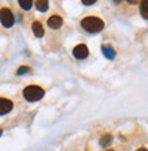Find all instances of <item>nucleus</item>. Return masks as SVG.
Wrapping results in <instances>:
<instances>
[{"label": "nucleus", "instance_id": "nucleus-1", "mask_svg": "<svg viewBox=\"0 0 148 151\" xmlns=\"http://www.w3.org/2000/svg\"><path fill=\"white\" fill-rule=\"evenodd\" d=\"M81 26L89 33H97L104 28V22L96 17H87L81 21Z\"/></svg>", "mask_w": 148, "mask_h": 151}, {"label": "nucleus", "instance_id": "nucleus-2", "mask_svg": "<svg viewBox=\"0 0 148 151\" xmlns=\"http://www.w3.org/2000/svg\"><path fill=\"white\" fill-rule=\"evenodd\" d=\"M24 96L30 102H36L44 96V91L43 88L37 87V85H29L24 89Z\"/></svg>", "mask_w": 148, "mask_h": 151}, {"label": "nucleus", "instance_id": "nucleus-3", "mask_svg": "<svg viewBox=\"0 0 148 151\" xmlns=\"http://www.w3.org/2000/svg\"><path fill=\"white\" fill-rule=\"evenodd\" d=\"M0 21H1L3 26L11 28L12 25H14V15H12L11 10H8V8H6V7L1 8V10H0Z\"/></svg>", "mask_w": 148, "mask_h": 151}, {"label": "nucleus", "instance_id": "nucleus-4", "mask_svg": "<svg viewBox=\"0 0 148 151\" xmlns=\"http://www.w3.org/2000/svg\"><path fill=\"white\" fill-rule=\"evenodd\" d=\"M73 54H74V56H76L77 59H85V58L88 56V54H89L88 47H87L85 44H78L77 47H74Z\"/></svg>", "mask_w": 148, "mask_h": 151}, {"label": "nucleus", "instance_id": "nucleus-5", "mask_svg": "<svg viewBox=\"0 0 148 151\" xmlns=\"http://www.w3.org/2000/svg\"><path fill=\"white\" fill-rule=\"evenodd\" d=\"M12 109V102L4 98H0V115L7 114L8 111H11Z\"/></svg>", "mask_w": 148, "mask_h": 151}, {"label": "nucleus", "instance_id": "nucleus-6", "mask_svg": "<svg viewBox=\"0 0 148 151\" xmlns=\"http://www.w3.org/2000/svg\"><path fill=\"white\" fill-rule=\"evenodd\" d=\"M62 24H63V19H62L59 15H52L51 18L48 19V26L51 29L60 28V26H62Z\"/></svg>", "mask_w": 148, "mask_h": 151}, {"label": "nucleus", "instance_id": "nucleus-7", "mask_svg": "<svg viewBox=\"0 0 148 151\" xmlns=\"http://www.w3.org/2000/svg\"><path fill=\"white\" fill-rule=\"evenodd\" d=\"M33 33L36 35L37 37H41L43 35H44V29H43V25H41V22H39V21H36V22H33Z\"/></svg>", "mask_w": 148, "mask_h": 151}, {"label": "nucleus", "instance_id": "nucleus-8", "mask_svg": "<svg viewBox=\"0 0 148 151\" xmlns=\"http://www.w3.org/2000/svg\"><path fill=\"white\" fill-rule=\"evenodd\" d=\"M102 50H103V54L107 56L108 59H112V58L115 56V51H114V48H112L111 45H107V44H104L103 47H102Z\"/></svg>", "mask_w": 148, "mask_h": 151}, {"label": "nucleus", "instance_id": "nucleus-9", "mask_svg": "<svg viewBox=\"0 0 148 151\" xmlns=\"http://www.w3.org/2000/svg\"><path fill=\"white\" fill-rule=\"evenodd\" d=\"M112 142V136L110 135V133H107V135H103L102 136V139H100V144L103 146V147H107V146H110Z\"/></svg>", "mask_w": 148, "mask_h": 151}, {"label": "nucleus", "instance_id": "nucleus-10", "mask_svg": "<svg viewBox=\"0 0 148 151\" xmlns=\"http://www.w3.org/2000/svg\"><path fill=\"white\" fill-rule=\"evenodd\" d=\"M140 11L141 15L144 17L145 19H148V0H144L140 3Z\"/></svg>", "mask_w": 148, "mask_h": 151}, {"label": "nucleus", "instance_id": "nucleus-11", "mask_svg": "<svg viewBox=\"0 0 148 151\" xmlns=\"http://www.w3.org/2000/svg\"><path fill=\"white\" fill-rule=\"evenodd\" d=\"M36 7L37 10H40V11H45L47 8H48V1H45V0H39V1H36Z\"/></svg>", "mask_w": 148, "mask_h": 151}, {"label": "nucleus", "instance_id": "nucleus-12", "mask_svg": "<svg viewBox=\"0 0 148 151\" xmlns=\"http://www.w3.org/2000/svg\"><path fill=\"white\" fill-rule=\"evenodd\" d=\"M18 3H19V6L24 8V10H29V8L33 6V1H32V0H19Z\"/></svg>", "mask_w": 148, "mask_h": 151}, {"label": "nucleus", "instance_id": "nucleus-13", "mask_svg": "<svg viewBox=\"0 0 148 151\" xmlns=\"http://www.w3.org/2000/svg\"><path fill=\"white\" fill-rule=\"evenodd\" d=\"M29 70L28 66H22V68L18 69V72H16V74H24V73H26Z\"/></svg>", "mask_w": 148, "mask_h": 151}, {"label": "nucleus", "instance_id": "nucleus-14", "mask_svg": "<svg viewBox=\"0 0 148 151\" xmlns=\"http://www.w3.org/2000/svg\"><path fill=\"white\" fill-rule=\"evenodd\" d=\"M82 3L87 4V6H91V4L95 3V0H82Z\"/></svg>", "mask_w": 148, "mask_h": 151}, {"label": "nucleus", "instance_id": "nucleus-15", "mask_svg": "<svg viewBox=\"0 0 148 151\" xmlns=\"http://www.w3.org/2000/svg\"><path fill=\"white\" fill-rule=\"evenodd\" d=\"M137 151H148V150H147V148H144V147H140V148H139V150H137Z\"/></svg>", "mask_w": 148, "mask_h": 151}, {"label": "nucleus", "instance_id": "nucleus-16", "mask_svg": "<svg viewBox=\"0 0 148 151\" xmlns=\"http://www.w3.org/2000/svg\"><path fill=\"white\" fill-rule=\"evenodd\" d=\"M1 132H3V131H1V129H0V135H1Z\"/></svg>", "mask_w": 148, "mask_h": 151}, {"label": "nucleus", "instance_id": "nucleus-17", "mask_svg": "<svg viewBox=\"0 0 148 151\" xmlns=\"http://www.w3.org/2000/svg\"><path fill=\"white\" fill-rule=\"evenodd\" d=\"M107 151H114V150H107Z\"/></svg>", "mask_w": 148, "mask_h": 151}]
</instances>
